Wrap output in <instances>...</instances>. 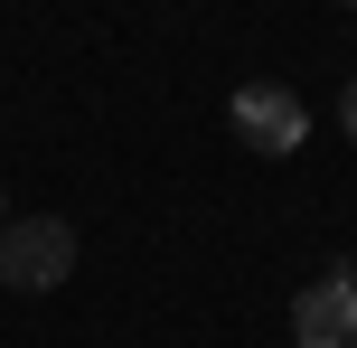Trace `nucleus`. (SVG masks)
Segmentation results:
<instances>
[{"label":"nucleus","instance_id":"1","mask_svg":"<svg viewBox=\"0 0 357 348\" xmlns=\"http://www.w3.org/2000/svg\"><path fill=\"white\" fill-rule=\"evenodd\" d=\"M75 273V226L66 217H10L0 226V292H56Z\"/></svg>","mask_w":357,"mask_h":348},{"label":"nucleus","instance_id":"2","mask_svg":"<svg viewBox=\"0 0 357 348\" xmlns=\"http://www.w3.org/2000/svg\"><path fill=\"white\" fill-rule=\"evenodd\" d=\"M291 348H357V273L329 264L301 301H291Z\"/></svg>","mask_w":357,"mask_h":348},{"label":"nucleus","instance_id":"3","mask_svg":"<svg viewBox=\"0 0 357 348\" xmlns=\"http://www.w3.org/2000/svg\"><path fill=\"white\" fill-rule=\"evenodd\" d=\"M235 132H245V151H264V160H291L310 132L301 94L291 85H235Z\"/></svg>","mask_w":357,"mask_h":348},{"label":"nucleus","instance_id":"4","mask_svg":"<svg viewBox=\"0 0 357 348\" xmlns=\"http://www.w3.org/2000/svg\"><path fill=\"white\" fill-rule=\"evenodd\" d=\"M339 123H348V142H357V75H348V104H339Z\"/></svg>","mask_w":357,"mask_h":348},{"label":"nucleus","instance_id":"5","mask_svg":"<svg viewBox=\"0 0 357 348\" xmlns=\"http://www.w3.org/2000/svg\"><path fill=\"white\" fill-rule=\"evenodd\" d=\"M0 226H10V198H0Z\"/></svg>","mask_w":357,"mask_h":348},{"label":"nucleus","instance_id":"6","mask_svg":"<svg viewBox=\"0 0 357 348\" xmlns=\"http://www.w3.org/2000/svg\"><path fill=\"white\" fill-rule=\"evenodd\" d=\"M348 10H357V0H348Z\"/></svg>","mask_w":357,"mask_h":348}]
</instances>
